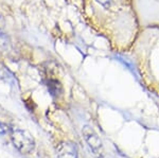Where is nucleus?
I'll list each match as a JSON object with an SVG mask.
<instances>
[{"mask_svg": "<svg viewBox=\"0 0 159 158\" xmlns=\"http://www.w3.org/2000/svg\"><path fill=\"white\" fill-rule=\"evenodd\" d=\"M88 1L92 19L112 50L117 53H127L139 32L133 0Z\"/></svg>", "mask_w": 159, "mask_h": 158, "instance_id": "f257e3e1", "label": "nucleus"}, {"mask_svg": "<svg viewBox=\"0 0 159 158\" xmlns=\"http://www.w3.org/2000/svg\"><path fill=\"white\" fill-rule=\"evenodd\" d=\"M129 55L141 78L159 88V28L140 29Z\"/></svg>", "mask_w": 159, "mask_h": 158, "instance_id": "f03ea898", "label": "nucleus"}, {"mask_svg": "<svg viewBox=\"0 0 159 158\" xmlns=\"http://www.w3.org/2000/svg\"><path fill=\"white\" fill-rule=\"evenodd\" d=\"M133 7L139 30L159 28V0H133Z\"/></svg>", "mask_w": 159, "mask_h": 158, "instance_id": "7ed1b4c3", "label": "nucleus"}, {"mask_svg": "<svg viewBox=\"0 0 159 158\" xmlns=\"http://www.w3.org/2000/svg\"><path fill=\"white\" fill-rule=\"evenodd\" d=\"M11 139L14 147L21 154H30L35 147L34 138L31 136L29 132L24 129H13L11 133Z\"/></svg>", "mask_w": 159, "mask_h": 158, "instance_id": "20e7f679", "label": "nucleus"}, {"mask_svg": "<svg viewBox=\"0 0 159 158\" xmlns=\"http://www.w3.org/2000/svg\"><path fill=\"white\" fill-rule=\"evenodd\" d=\"M83 137L87 146L90 149L92 155L96 158H103V144L96 131L91 126L85 125L83 127Z\"/></svg>", "mask_w": 159, "mask_h": 158, "instance_id": "39448f33", "label": "nucleus"}, {"mask_svg": "<svg viewBox=\"0 0 159 158\" xmlns=\"http://www.w3.org/2000/svg\"><path fill=\"white\" fill-rule=\"evenodd\" d=\"M56 157L57 158H79L78 151L74 144L70 142H61L56 147Z\"/></svg>", "mask_w": 159, "mask_h": 158, "instance_id": "423d86ee", "label": "nucleus"}, {"mask_svg": "<svg viewBox=\"0 0 159 158\" xmlns=\"http://www.w3.org/2000/svg\"><path fill=\"white\" fill-rule=\"evenodd\" d=\"M7 37L4 32V21L2 16L0 15V46H7Z\"/></svg>", "mask_w": 159, "mask_h": 158, "instance_id": "0eeeda50", "label": "nucleus"}, {"mask_svg": "<svg viewBox=\"0 0 159 158\" xmlns=\"http://www.w3.org/2000/svg\"><path fill=\"white\" fill-rule=\"evenodd\" d=\"M9 132V127L7 124H4L3 122L0 121V135H4Z\"/></svg>", "mask_w": 159, "mask_h": 158, "instance_id": "6e6552de", "label": "nucleus"}]
</instances>
